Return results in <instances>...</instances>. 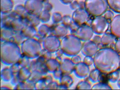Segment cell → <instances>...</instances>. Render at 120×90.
I'll return each instance as SVG.
<instances>
[{
	"label": "cell",
	"mask_w": 120,
	"mask_h": 90,
	"mask_svg": "<svg viewBox=\"0 0 120 90\" xmlns=\"http://www.w3.org/2000/svg\"><path fill=\"white\" fill-rule=\"evenodd\" d=\"M108 80L111 82L115 83L120 79V69L107 74Z\"/></svg>",
	"instance_id": "8fae6325"
},
{
	"label": "cell",
	"mask_w": 120,
	"mask_h": 90,
	"mask_svg": "<svg viewBox=\"0 0 120 90\" xmlns=\"http://www.w3.org/2000/svg\"><path fill=\"white\" fill-rule=\"evenodd\" d=\"M115 50L120 54V38L117 39L115 44H114Z\"/></svg>",
	"instance_id": "e0dca14e"
},
{
	"label": "cell",
	"mask_w": 120,
	"mask_h": 90,
	"mask_svg": "<svg viewBox=\"0 0 120 90\" xmlns=\"http://www.w3.org/2000/svg\"><path fill=\"white\" fill-rule=\"evenodd\" d=\"M78 74L79 76L82 77H85L88 76L90 74L89 66L85 64L81 63L79 64L78 66Z\"/></svg>",
	"instance_id": "9c48e42d"
},
{
	"label": "cell",
	"mask_w": 120,
	"mask_h": 90,
	"mask_svg": "<svg viewBox=\"0 0 120 90\" xmlns=\"http://www.w3.org/2000/svg\"><path fill=\"white\" fill-rule=\"evenodd\" d=\"M104 17L108 21L109 20H111L114 17L113 13L111 11H107L104 13Z\"/></svg>",
	"instance_id": "2e32d148"
},
{
	"label": "cell",
	"mask_w": 120,
	"mask_h": 90,
	"mask_svg": "<svg viewBox=\"0 0 120 90\" xmlns=\"http://www.w3.org/2000/svg\"><path fill=\"white\" fill-rule=\"evenodd\" d=\"M109 7L115 12L120 14V0H107Z\"/></svg>",
	"instance_id": "30bf717a"
},
{
	"label": "cell",
	"mask_w": 120,
	"mask_h": 90,
	"mask_svg": "<svg viewBox=\"0 0 120 90\" xmlns=\"http://www.w3.org/2000/svg\"><path fill=\"white\" fill-rule=\"evenodd\" d=\"M84 63L88 66L92 65L94 64V60L92 57L86 56L84 58Z\"/></svg>",
	"instance_id": "9a60e30c"
},
{
	"label": "cell",
	"mask_w": 120,
	"mask_h": 90,
	"mask_svg": "<svg viewBox=\"0 0 120 90\" xmlns=\"http://www.w3.org/2000/svg\"><path fill=\"white\" fill-rule=\"evenodd\" d=\"M89 14L85 10L82 8L77 10L75 13L74 18L76 22L80 25H83L89 20Z\"/></svg>",
	"instance_id": "8992f818"
},
{
	"label": "cell",
	"mask_w": 120,
	"mask_h": 90,
	"mask_svg": "<svg viewBox=\"0 0 120 90\" xmlns=\"http://www.w3.org/2000/svg\"><path fill=\"white\" fill-rule=\"evenodd\" d=\"M116 37L111 34H104L101 38V44L102 46L111 45L115 44L116 41Z\"/></svg>",
	"instance_id": "ba28073f"
},
{
	"label": "cell",
	"mask_w": 120,
	"mask_h": 90,
	"mask_svg": "<svg viewBox=\"0 0 120 90\" xmlns=\"http://www.w3.org/2000/svg\"><path fill=\"white\" fill-rule=\"evenodd\" d=\"M101 37H100L99 36H95L93 38L92 41L96 44L98 45L101 44Z\"/></svg>",
	"instance_id": "ac0fdd59"
},
{
	"label": "cell",
	"mask_w": 120,
	"mask_h": 90,
	"mask_svg": "<svg viewBox=\"0 0 120 90\" xmlns=\"http://www.w3.org/2000/svg\"><path fill=\"white\" fill-rule=\"evenodd\" d=\"M119 69H120V66H119Z\"/></svg>",
	"instance_id": "d6986e66"
},
{
	"label": "cell",
	"mask_w": 120,
	"mask_h": 90,
	"mask_svg": "<svg viewBox=\"0 0 120 90\" xmlns=\"http://www.w3.org/2000/svg\"><path fill=\"white\" fill-rule=\"evenodd\" d=\"M98 45L92 41H86L84 43L82 51L83 53L86 56L92 57L95 55L98 50Z\"/></svg>",
	"instance_id": "277c9868"
},
{
	"label": "cell",
	"mask_w": 120,
	"mask_h": 90,
	"mask_svg": "<svg viewBox=\"0 0 120 90\" xmlns=\"http://www.w3.org/2000/svg\"><path fill=\"white\" fill-rule=\"evenodd\" d=\"M90 26L94 33L98 34H103L108 30L109 22L104 16H97L92 20Z\"/></svg>",
	"instance_id": "3957f363"
},
{
	"label": "cell",
	"mask_w": 120,
	"mask_h": 90,
	"mask_svg": "<svg viewBox=\"0 0 120 90\" xmlns=\"http://www.w3.org/2000/svg\"><path fill=\"white\" fill-rule=\"evenodd\" d=\"M93 60L95 68L101 73L109 74L119 69L120 54L112 48H100L94 56Z\"/></svg>",
	"instance_id": "6da1fadb"
},
{
	"label": "cell",
	"mask_w": 120,
	"mask_h": 90,
	"mask_svg": "<svg viewBox=\"0 0 120 90\" xmlns=\"http://www.w3.org/2000/svg\"><path fill=\"white\" fill-rule=\"evenodd\" d=\"M85 5L89 15L95 17L104 14L109 7L107 0H85Z\"/></svg>",
	"instance_id": "7a4b0ae2"
},
{
	"label": "cell",
	"mask_w": 120,
	"mask_h": 90,
	"mask_svg": "<svg viewBox=\"0 0 120 90\" xmlns=\"http://www.w3.org/2000/svg\"><path fill=\"white\" fill-rule=\"evenodd\" d=\"M110 29L112 34L120 38V14L114 16L111 20Z\"/></svg>",
	"instance_id": "52a82bcc"
},
{
	"label": "cell",
	"mask_w": 120,
	"mask_h": 90,
	"mask_svg": "<svg viewBox=\"0 0 120 90\" xmlns=\"http://www.w3.org/2000/svg\"><path fill=\"white\" fill-rule=\"evenodd\" d=\"M101 72L98 70L95 69L92 70L89 75L90 79L93 82H96L99 81L100 76Z\"/></svg>",
	"instance_id": "7c38bea8"
},
{
	"label": "cell",
	"mask_w": 120,
	"mask_h": 90,
	"mask_svg": "<svg viewBox=\"0 0 120 90\" xmlns=\"http://www.w3.org/2000/svg\"><path fill=\"white\" fill-rule=\"evenodd\" d=\"M92 86L91 84L88 82L84 81L80 83L79 86V89H91Z\"/></svg>",
	"instance_id": "5bb4252c"
},
{
	"label": "cell",
	"mask_w": 120,
	"mask_h": 90,
	"mask_svg": "<svg viewBox=\"0 0 120 90\" xmlns=\"http://www.w3.org/2000/svg\"><path fill=\"white\" fill-rule=\"evenodd\" d=\"M111 86L106 83H99L93 85L91 89L94 90H106V89H112Z\"/></svg>",
	"instance_id": "4fadbf2b"
},
{
	"label": "cell",
	"mask_w": 120,
	"mask_h": 90,
	"mask_svg": "<svg viewBox=\"0 0 120 90\" xmlns=\"http://www.w3.org/2000/svg\"><path fill=\"white\" fill-rule=\"evenodd\" d=\"M94 33L90 26L88 25H82L79 29L78 35L81 39L87 41L91 39Z\"/></svg>",
	"instance_id": "5b68a950"
}]
</instances>
